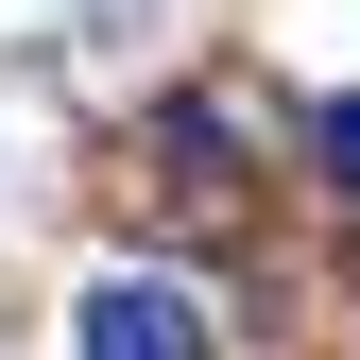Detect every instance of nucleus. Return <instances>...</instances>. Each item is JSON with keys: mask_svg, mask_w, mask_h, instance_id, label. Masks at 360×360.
<instances>
[{"mask_svg": "<svg viewBox=\"0 0 360 360\" xmlns=\"http://www.w3.org/2000/svg\"><path fill=\"white\" fill-rule=\"evenodd\" d=\"M155 206L206 223V240L257 206V189H240V138H223V103H155Z\"/></svg>", "mask_w": 360, "mask_h": 360, "instance_id": "nucleus-1", "label": "nucleus"}, {"mask_svg": "<svg viewBox=\"0 0 360 360\" xmlns=\"http://www.w3.org/2000/svg\"><path fill=\"white\" fill-rule=\"evenodd\" d=\"M86 360H206V309L172 275H103L86 292Z\"/></svg>", "mask_w": 360, "mask_h": 360, "instance_id": "nucleus-2", "label": "nucleus"}, {"mask_svg": "<svg viewBox=\"0 0 360 360\" xmlns=\"http://www.w3.org/2000/svg\"><path fill=\"white\" fill-rule=\"evenodd\" d=\"M309 172H326V189L360 206V103H309Z\"/></svg>", "mask_w": 360, "mask_h": 360, "instance_id": "nucleus-3", "label": "nucleus"}]
</instances>
